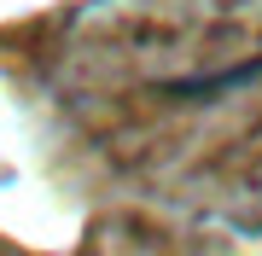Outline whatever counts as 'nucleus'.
Segmentation results:
<instances>
[{
	"label": "nucleus",
	"instance_id": "obj_1",
	"mask_svg": "<svg viewBox=\"0 0 262 256\" xmlns=\"http://www.w3.org/2000/svg\"><path fill=\"white\" fill-rule=\"evenodd\" d=\"M29 82L105 198L262 245V0H82L29 47Z\"/></svg>",
	"mask_w": 262,
	"mask_h": 256
}]
</instances>
